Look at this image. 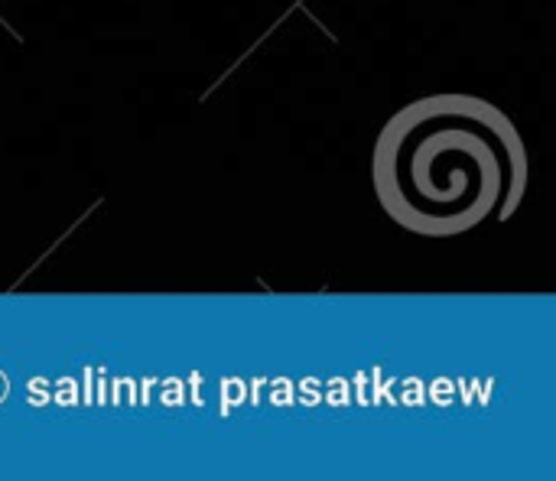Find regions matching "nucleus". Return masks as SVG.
Segmentation results:
<instances>
[{
	"label": "nucleus",
	"mask_w": 556,
	"mask_h": 481,
	"mask_svg": "<svg viewBox=\"0 0 556 481\" xmlns=\"http://www.w3.org/2000/svg\"><path fill=\"white\" fill-rule=\"evenodd\" d=\"M525 182V147L492 104L430 98L401 111L375 150V186L388 215L417 235L482 225Z\"/></svg>",
	"instance_id": "f257e3e1"
},
{
	"label": "nucleus",
	"mask_w": 556,
	"mask_h": 481,
	"mask_svg": "<svg viewBox=\"0 0 556 481\" xmlns=\"http://www.w3.org/2000/svg\"><path fill=\"white\" fill-rule=\"evenodd\" d=\"M7 391H10V384H7V378H3V371H0V401L7 397Z\"/></svg>",
	"instance_id": "f03ea898"
}]
</instances>
